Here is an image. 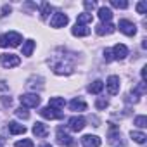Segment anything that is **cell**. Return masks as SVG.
Wrapping results in <instances>:
<instances>
[{"instance_id":"6da1fadb","label":"cell","mask_w":147,"mask_h":147,"mask_svg":"<svg viewBox=\"0 0 147 147\" xmlns=\"http://www.w3.org/2000/svg\"><path fill=\"white\" fill-rule=\"evenodd\" d=\"M57 144L59 145H66V147H76V142L69 133L64 131V128H59L57 130Z\"/></svg>"},{"instance_id":"7a4b0ae2","label":"cell","mask_w":147,"mask_h":147,"mask_svg":"<svg viewBox=\"0 0 147 147\" xmlns=\"http://www.w3.org/2000/svg\"><path fill=\"white\" fill-rule=\"evenodd\" d=\"M19 62H21V59L18 57V55H14V54H0V64H2L4 67H16V66H19Z\"/></svg>"},{"instance_id":"3957f363","label":"cell","mask_w":147,"mask_h":147,"mask_svg":"<svg viewBox=\"0 0 147 147\" xmlns=\"http://www.w3.org/2000/svg\"><path fill=\"white\" fill-rule=\"evenodd\" d=\"M19 100H21L23 107H36L40 104V97L36 94H23L19 97Z\"/></svg>"},{"instance_id":"277c9868","label":"cell","mask_w":147,"mask_h":147,"mask_svg":"<svg viewBox=\"0 0 147 147\" xmlns=\"http://www.w3.org/2000/svg\"><path fill=\"white\" fill-rule=\"evenodd\" d=\"M85 118L83 116H73V118H69V121H67V128L71 130V131H82L83 128H85Z\"/></svg>"},{"instance_id":"5b68a950","label":"cell","mask_w":147,"mask_h":147,"mask_svg":"<svg viewBox=\"0 0 147 147\" xmlns=\"http://www.w3.org/2000/svg\"><path fill=\"white\" fill-rule=\"evenodd\" d=\"M118 28H119V31L125 33L126 36H133V35L137 33V26H135L131 21H128V19H121V21L118 23Z\"/></svg>"},{"instance_id":"8992f818","label":"cell","mask_w":147,"mask_h":147,"mask_svg":"<svg viewBox=\"0 0 147 147\" xmlns=\"http://www.w3.org/2000/svg\"><path fill=\"white\" fill-rule=\"evenodd\" d=\"M67 16L64 14V12H55L54 16H52V19H50V26L52 28H64L66 24H67Z\"/></svg>"},{"instance_id":"52a82bcc","label":"cell","mask_w":147,"mask_h":147,"mask_svg":"<svg viewBox=\"0 0 147 147\" xmlns=\"http://www.w3.org/2000/svg\"><path fill=\"white\" fill-rule=\"evenodd\" d=\"M106 87H107V92H109L111 95L119 94V76L111 75V76L107 78V82H106Z\"/></svg>"},{"instance_id":"ba28073f","label":"cell","mask_w":147,"mask_h":147,"mask_svg":"<svg viewBox=\"0 0 147 147\" xmlns=\"http://www.w3.org/2000/svg\"><path fill=\"white\" fill-rule=\"evenodd\" d=\"M114 31H116V26L111 24V23H100V24L95 26V33L100 35V36H104V35H111V33H114Z\"/></svg>"},{"instance_id":"9c48e42d","label":"cell","mask_w":147,"mask_h":147,"mask_svg":"<svg viewBox=\"0 0 147 147\" xmlns=\"http://www.w3.org/2000/svg\"><path fill=\"white\" fill-rule=\"evenodd\" d=\"M111 52H113V57L118 59V61H121V59H125V57L128 55V49H126V45H123V43H116V45L111 49Z\"/></svg>"},{"instance_id":"30bf717a","label":"cell","mask_w":147,"mask_h":147,"mask_svg":"<svg viewBox=\"0 0 147 147\" xmlns=\"http://www.w3.org/2000/svg\"><path fill=\"white\" fill-rule=\"evenodd\" d=\"M38 113H40V116L45 118V119H61V118H62V114L57 113V111L52 109V107H42Z\"/></svg>"},{"instance_id":"8fae6325","label":"cell","mask_w":147,"mask_h":147,"mask_svg":"<svg viewBox=\"0 0 147 147\" xmlns=\"http://www.w3.org/2000/svg\"><path fill=\"white\" fill-rule=\"evenodd\" d=\"M4 36H5V40H7V43H9L11 47H19L21 42H23V36H21L19 33H16V31H9V33L4 35Z\"/></svg>"},{"instance_id":"7c38bea8","label":"cell","mask_w":147,"mask_h":147,"mask_svg":"<svg viewBox=\"0 0 147 147\" xmlns=\"http://www.w3.org/2000/svg\"><path fill=\"white\" fill-rule=\"evenodd\" d=\"M33 133H35V137H36V138H45V137L49 135V126L38 121V123H35V125H33Z\"/></svg>"},{"instance_id":"4fadbf2b","label":"cell","mask_w":147,"mask_h":147,"mask_svg":"<svg viewBox=\"0 0 147 147\" xmlns=\"http://www.w3.org/2000/svg\"><path fill=\"white\" fill-rule=\"evenodd\" d=\"M100 142H102V140H100L97 135H83V137H82V144H83L85 147H99Z\"/></svg>"},{"instance_id":"5bb4252c","label":"cell","mask_w":147,"mask_h":147,"mask_svg":"<svg viewBox=\"0 0 147 147\" xmlns=\"http://www.w3.org/2000/svg\"><path fill=\"white\" fill-rule=\"evenodd\" d=\"M54 73H55V75H71V73H73V66L66 64V62L54 64Z\"/></svg>"},{"instance_id":"9a60e30c","label":"cell","mask_w":147,"mask_h":147,"mask_svg":"<svg viewBox=\"0 0 147 147\" xmlns=\"http://www.w3.org/2000/svg\"><path fill=\"white\" fill-rule=\"evenodd\" d=\"M69 109L71 111H87V104L82 99H73L69 102Z\"/></svg>"},{"instance_id":"2e32d148","label":"cell","mask_w":147,"mask_h":147,"mask_svg":"<svg viewBox=\"0 0 147 147\" xmlns=\"http://www.w3.org/2000/svg\"><path fill=\"white\" fill-rule=\"evenodd\" d=\"M99 18H100L102 23H111V19H113V11H111L109 7H100V9H99Z\"/></svg>"},{"instance_id":"e0dca14e","label":"cell","mask_w":147,"mask_h":147,"mask_svg":"<svg viewBox=\"0 0 147 147\" xmlns=\"http://www.w3.org/2000/svg\"><path fill=\"white\" fill-rule=\"evenodd\" d=\"M9 131H11L12 135H21V133H26V128H24L23 125L16 123V121H11V123H9Z\"/></svg>"},{"instance_id":"ac0fdd59","label":"cell","mask_w":147,"mask_h":147,"mask_svg":"<svg viewBox=\"0 0 147 147\" xmlns=\"http://www.w3.org/2000/svg\"><path fill=\"white\" fill-rule=\"evenodd\" d=\"M71 33L75 35V36H88L90 35V28H87V26H80V24H76L75 28L71 30Z\"/></svg>"},{"instance_id":"d6986e66","label":"cell","mask_w":147,"mask_h":147,"mask_svg":"<svg viewBox=\"0 0 147 147\" xmlns=\"http://www.w3.org/2000/svg\"><path fill=\"white\" fill-rule=\"evenodd\" d=\"M66 106V100L62 99V97H52L50 99V102H49V107H52V109H62Z\"/></svg>"},{"instance_id":"ffe728a7","label":"cell","mask_w":147,"mask_h":147,"mask_svg":"<svg viewBox=\"0 0 147 147\" xmlns=\"http://www.w3.org/2000/svg\"><path fill=\"white\" fill-rule=\"evenodd\" d=\"M102 88H104V82H100V80H95L94 83L88 85V92L90 94H100Z\"/></svg>"},{"instance_id":"44dd1931","label":"cell","mask_w":147,"mask_h":147,"mask_svg":"<svg viewBox=\"0 0 147 147\" xmlns=\"http://www.w3.org/2000/svg\"><path fill=\"white\" fill-rule=\"evenodd\" d=\"M33 50H35V42H33V40H26L24 45H23V55L30 57V55L33 54Z\"/></svg>"},{"instance_id":"7402d4cb","label":"cell","mask_w":147,"mask_h":147,"mask_svg":"<svg viewBox=\"0 0 147 147\" xmlns=\"http://www.w3.org/2000/svg\"><path fill=\"white\" fill-rule=\"evenodd\" d=\"M92 14L90 12H83V14H78V23L76 24H80V26H85V24H88V23H92Z\"/></svg>"},{"instance_id":"603a6c76","label":"cell","mask_w":147,"mask_h":147,"mask_svg":"<svg viewBox=\"0 0 147 147\" xmlns=\"http://www.w3.org/2000/svg\"><path fill=\"white\" fill-rule=\"evenodd\" d=\"M40 7H42V19H47V18H49V14L52 12V5H50L49 2H42V4H40Z\"/></svg>"},{"instance_id":"cb8c5ba5","label":"cell","mask_w":147,"mask_h":147,"mask_svg":"<svg viewBox=\"0 0 147 147\" xmlns=\"http://www.w3.org/2000/svg\"><path fill=\"white\" fill-rule=\"evenodd\" d=\"M130 137H131L137 144H144V142H145V138H147V137H145V133H142V131H131V133H130Z\"/></svg>"},{"instance_id":"d4e9b609","label":"cell","mask_w":147,"mask_h":147,"mask_svg":"<svg viewBox=\"0 0 147 147\" xmlns=\"http://www.w3.org/2000/svg\"><path fill=\"white\" fill-rule=\"evenodd\" d=\"M16 116H18V118H21V119H28V118H30L28 107H23V106H21V107H18V109H16Z\"/></svg>"},{"instance_id":"484cf974","label":"cell","mask_w":147,"mask_h":147,"mask_svg":"<svg viewBox=\"0 0 147 147\" xmlns=\"http://www.w3.org/2000/svg\"><path fill=\"white\" fill-rule=\"evenodd\" d=\"M107 106H109V100L104 99V97H99V99L95 100V107H97V109H106Z\"/></svg>"},{"instance_id":"4316f807","label":"cell","mask_w":147,"mask_h":147,"mask_svg":"<svg viewBox=\"0 0 147 147\" xmlns=\"http://www.w3.org/2000/svg\"><path fill=\"white\" fill-rule=\"evenodd\" d=\"M133 125H137L138 128H145L147 126V118L145 116H137L135 121H133Z\"/></svg>"},{"instance_id":"83f0119b","label":"cell","mask_w":147,"mask_h":147,"mask_svg":"<svg viewBox=\"0 0 147 147\" xmlns=\"http://www.w3.org/2000/svg\"><path fill=\"white\" fill-rule=\"evenodd\" d=\"M111 5L116 7V9H126L128 2H125V0H111Z\"/></svg>"},{"instance_id":"f1b7e54d","label":"cell","mask_w":147,"mask_h":147,"mask_svg":"<svg viewBox=\"0 0 147 147\" xmlns=\"http://www.w3.org/2000/svg\"><path fill=\"white\" fill-rule=\"evenodd\" d=\"M14 147H33V142L30 138H24V140H18L14 144Z\"/></svg>"},{"instance_id":"f546056e","label":"cell","mask_w":147,"mask_h":147,"mask_svg":"<svg viewBox=\"0 0 147 147\" xmlns=\"http://www.w3.org/2000/svg\"><path fill=\"white\" fill-rule=\"evenodd\" d=\"M133 94H138V95L145 94V82H140V83H138V87H135V88H133Z\"/></svg>"},{"instance_id":"4dcf8cb0","label":"cell","mask_w":147,"mask_h":147,"mask_svg":"<svg viewBox=\"0 0 147 147\" xmlns=\"http://www.w3.org/2000/svg\"><path fill=\"white\" fill-rule=\"evenodd\" d=\"M137 12L138 14H145L147 12V4L145 2H138L137 4Z\"/></svg>"},{"instance_id":"1f68e13d","label":"cell","mask_w":147,"mask_h":147,"mask_svg":"<svg viewBox=\"0 0 147 147\" xmlns=\"http://www.w3.org/2000/svg\"><path fill=\"white\" fill-rule=\"evenodd\" d=\"M83 5H85V9H87V11H94V9H97V4L94 2V0H92V2H90V0H85Z\"/></svg>"},{"instance_id":"d6a6232c","label":"cell","mask_w":147,"mask_h":147,"mask_svg":"<svg viewBox=\"0 0 147 147\" xmlns=\"http://www.w3.org/2000/svg\"><path fill=\"white\" fill-rule=\"evenodd\" d=\"M104 59H106V62H111V61H114L111 49H106V50H104Z\"/></svg>"},{"instance_id":"836d02e7","label":"cell","mask_w":147,"mask_h":147,"mask_svg":"<svg viewBox=\"0 0 147 147\" xmlns=\"http://www.w3.org/2000/svg\"><path fill=\"white\" fill-rule=\"evenodd\" d=\"M11 12H12L11 5H4V7H2V16H9Z\"/></svg>"},{"instance_id":"e575fe53","label":"cell","mask_w":147,"mask_h":147,"mask_svg":"<svg viewBox=\"0 0 147 147\" xmlns=\"http://www.w3.org/2000/svg\"><path fill=\"white\" fill-rule=\"evenodd\" d=\"M145 80H147V66L142 67V82H145Z\"/></svg>"},{"instance_id":"d590c367","label":"cell","mask_w":147,"mask_h":147,"mask_svg":"<svg viewBox=\"0 0 147 147\" xmlns=\"http://www.w3.org/2000/svg\"><path fill=\"white\" fill-rule=\"evenodd\" d=\"M2 100H4V106H11L12 104V99L11 97H2Z\"/></svg>"},{"instance_id":"8d00e7d4","label":"cell","mask_w":147,"mask_h":147,"mask_svg":"<svg viewBox=\"0 0 147 147\" xmlns=\"http://www.w3.org/2000/svg\"><path fill=\"white\" fill-rule=\"evenodd\" d=\"M7 45H9V43H7V40H5V36H0V47H2V49H4V47H7Z\"/></svg>"},{"instance_id":"74e56055","label":"cell","mask_w":147,"mask_h":147,"mask_svg":"<svg viewBox=\"0 0 147 147\" xmlns=\"http://www.w3.org/2000/svg\"><path fill=\"white\" fill-rule=\"evenodd\" d=\"M40 147H52V145H50V144H42Z\"/></svg>"},{"instance_id":"f35d334b","label":"cell","mask_w":147,"mask_h":147,"mask_svg":"<svg viewBox=\"0 0 147 147\" xmlns=\"http://www.w3.org/2000/svg\"><path fill=\"white\" fill-rule=\"evenodd\" d=\"M2 144H4V138H2V137H0V147H4Z\"/></svg>"}]
</instances>
